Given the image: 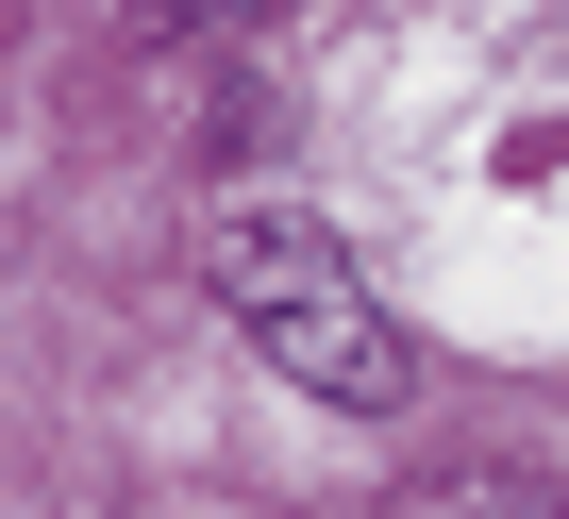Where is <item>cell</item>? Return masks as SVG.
I'll list each match as a JSON object with an SVG mask.
<instances>
[{
    "label": "cell",
    "instance_id": "obj_1",
    "mask_svg": "<svg viewBox=\"0 0 569 519\" xmlns=\"http://www.w3.org/2000/svg\"><path fill=\"white\" fill-rule=\"evenodd\" d=\"M201 269H218V319L302 386V402H336V419H402L419 402V336L369 302V269H352L319 218H268L251 201V218H218Z\"/></svg>",
    "mask_w": 569,
    "mask_h": 519
},
{
    "label": "cell",
    "instance_id": "obj_2",
    "mask_svg": "<svg viewBox=\"0 0 569 519\" xmlns=\"http://www.w3.org/2000/svg\"><path fill=\"white\" fill-rule=\"evenodd\" d=\"M402 519H569V502H552L536 469H452V486H419Z\"/></svg>",
    "mask_w": 569,
    "mask_h": 519
},
{
    "label": "cell",
    "instance_id": "obj_3",
    "mask_svg": "<svg viewBox=\"0 0 569 519\" xmlns=\"http://www.w3.org/2000/svg\"><path fill=\"white\" fill-rule=\"evenodd\" d=\"M251 18H284V0H151V34H251Z\"/></svg>",
    "mask_w": 569,
    "mask_h": 519
}]
</instances>
